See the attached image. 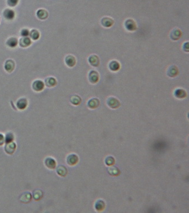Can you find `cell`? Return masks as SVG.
I'll return each mask as SVG.
<instances>
[{"label": "cell", "mask_w": 189, "mask_h": 213, "mask_svg": "<svg viewBox=\"0 0 189 213\" xmlns=\"http://www.w3.org/2000/svg\"><path fill=\"white\" fill-rule=\"evenodd\" d=\"M124 25L127 30H128L129 31H135L137 28V26L136 24V22L134 20L132 19H128L124 23Z\"/></svg>", "instance_id": "6da1fadb"}, {"label": "cell", "mask_w": 189, "mask_h": 213, "mask_svg": "<svg viewBox=\"0 0 189 213\" xmlns=\"http://www.w3.org/2000/svg\"><path fill=\"white\" fill-rule=\"evenodd\" d=\"M16 148H17L16 143L14 142H12L9 143H6V145L5 146V151L8 154L12 155L14 153Z\"/></svg>", "instance_id": "7a4b0ae2"}, {"label": "cell", "mask_w": 189, "mask_h": 213, "mask_svg": "<svg viewBox=\"0 0 189 213\" xmlns=\"http://www.w3.org/2000/svg\"><path fill=\"white\" fill-rule=\"evenodd\" d=\"M33 89L36 92L42 91L44 88V84L42 81L40 80H35L33 83Z\"/></svg>", "instance_id": "3957f363"}, {"label": "cell", "mask_w": 189, "mask_h": 213, "mask_svg": "<svg viewBox=\"0 0 189 213\" xmlns=\"http://www.w3.org/2000/svg\"><path fill=\"white\" fill-rule=\"evenodd\" d=\"M45 165L50 170H53L55 168L56 165V162L55 160L52 157H47L44 160Z\"/></svg>", "instance_id": "277c9868"}, {"label": "cell", "mask_w": 189, "mask_h": 213, "mask_svg": "<svg viewBox=\"0 0 189 213\" xmlns=\"http://www.w3.org/2000/svg\"><path fill=\"white\" fill-rule=\"evenodd\" d=\"M89 79L90 83L95 84L99 80V74L95 71H91L89 74Z\"/></svg>", "instance_id": "5b68a950"}, {"label": "cell", "mask_w": 189, "mask_h": 213, "mask_svg": "<svg viewBox=\"0 0 189 213\" xmlns=\"http://www.w3.org/2000/svg\"><path fill=\"white\" fill-rule=\"evenodd\" d=\"M4 17L7 20H13L15 18V12L10 9H6L3 13Z\"/></svg>", "instance_id": "8992f818"}, {"label": "cell", "mask_w": 189, "mask_h": 213, "mask_svg": "<svg viewBox=\"0 0 189 213\" xmlns=\"http://www.w3.org/2000/svg\"><path fill=\"white\" fill-rule=\"evenodd\" d=\"M89 63L91 66L95 67H97L99 65V59L97 55H92L89 56L88 59Z\"/></svg>", "instance_id": "52a82bcc"}, {"label": "cell", "mask_w": 189, "mask_h": 213, "mask_svg": "<svg viewBox=\"0 0 189 213\" xmlns=\"http://www.w3.org/2000/svg\"><path fill=\"white\" fill-rule=\"evenodd\" d=\"M101 24L104 27H110L114 24V20L112 18L109 17H103L101 19Z\"/></svg>", "instance_id": "ba28073f"}, {"label": "cell", "mask_w": 189, "mask_h": 213, "mask_svg": "<svg viewBox=\"0 0 189 213\" xmlns=\"http://www.w3.org/2000/svg\"><path fill=\"white\" fill-rule=\"evenodd\" d=\"M5 69L8 72H11L15 68V63L13 60H8L6 61L4 66Z\"/></svg>", "instance_id": "9c48e42d"}, {"label": "cell", "mask_w": 189, "mask_h": 213, "mask_svg": "<svg viewBox=\"0 0 189 213\" xmlns=\"http://www.w3.org/2000/svg\"><path fill=\"white\" fill-rule=\"evenodd\" d=\"M32 199V195L30 192H25L19 197V200L21 202L27 204L31 201Z\"/></svg>", "instance_id": "30bf717a"}, {"label": "cell", "mask_w": 189, "mask_h": 213, "mask_svg": "<svg viewBox=\"0 0 189 213\" xmlns=\"http://www.w3.org/2000/svg\"><path fill=\"white\" fill-rule=\"evenodd\" d=\"M19 44L21 47L26 48L31 45V41L28 37H22L20 39Z\"/></svg>", "instance_id": "8fae6325"}, {"label": "cell", "mask_w": 189, "mask_h": 213, "mask_svg": "<svg viewBox=\"0 0 189 213\" xmlns=\"http://www.w3.org/2000/svg\"><path fill=\"white\" fill-rule=\"evenodd\" d=\"M65 61L66 64L69 67H73V66H75L76 63V60L75 57L71 55H69L66 56L65 59Z\"/></svg>", "instance_id": "7c38bea8"}, {"label": "cell", "mask_w": 189, "mask_h": 213, "mask_svg": "<svg viewBox=\"0 0 189 213\" xmlns=\"http://www.w3.org/2000/svg\"><path fill=\"white\" fill-rule=\"evenodd\" d=\"M28 105V101L25 98H21L17 102V106L19 110L25 109Z\"/></svg>", "instance_id": "4fadbf2b"}, {"label": "cell", "mask_w": 189, "mask_h": 213, "mask_svg": "<svg viewBox=\"0 0 189 213\" xmlns=\"http://www.w3.org/2000/svg\"><path fill=\"white\" fill-rule=\"evenodd\" d=\"M182 32L179 28H174L171 33V38L173 41H177L180 38Z\"/></svg>", "instance_id": "5bb4252c"}, {"label": "cell", "mask_w": 189, "mask_h": 213, "mask_svg": "<svg viewBox=\"0 0 189 213\" xmlns=\"http://www.w3.org/2000/svg\"><path fill=\"white\" fill-rule=\"evenodd\" d=\"M167 74L171 77L177 76V75L178 74V69L176 66H172L168 69Z\"/></svg>", "instance_id": "9a60e30c"}, {"label": "cell", "mask_w": 189, "mask_h": 213, "mask_svg": "<svg viewBox=\"0 0 189 213\" xmlns=\"http://www.w3.org/2000/svg\"><path fill=\"white\" fill-rule=\"evenodd\" d=\"M36 16L39 19L44 20L47 18L48 16V13L47 11L44 9H39L36 12Z\"/></svg>", "instance_id": "2e32d148"}, {"label": "cell", "mask_w": 189, "mask_h": 213, "mask_svg": "<svg viewBox=\"0 0 189 213\" xmlns=\"http://www.w3.org/2000/svg\"><path fill=\"white\" fill-rule=\"evenodd\" d=\"M109 66L110 69L114 72L118 71L120 68L119 63L116 60H112V61H110Z\"/></svg>", "instance_id": "e0dca14e"}, {"label": "cell", "mask_w": 189, "mask_h": 213, "mask_svg": "<svg viewBox=\"0 0 189 213\" xmlns=\"http://www.w3.org/2000/svg\"><path fill=\"white\" fill-rule=\"evenodd\" d=\"M56 84H57L56 80L54 77H48L45 80V84L47 87L49 88L53 87L56 85Z\"/></svg>", "instance_id": "ac0fdd59"}, {"label": "cell", "mask_w": 189, "mask_h": 213, "mask_svg": "<svg viewBox=\"0 0 189 213\" xmlns=\"http://www.w3.org/2000/svg\"><path fill=\"white\" fill-rule=\"evenodd\" d=\"M18 41L16 38L11 37L6 41V45L10 48H14L18 45Z\"/></svg>", "instance_id": "d6986e66"}, {"label": "cell", "mask_w": 189, "mask_h": 213, "mask_svg": "<svg viewBox=\"0 0 189 213\" xmlns=\"http://www.w3.org/2000/svg\"><path fill=\"white\" fill-rule=\"evenodd\" d=\"M56 172L60 176L64 177L65 176L67 173V170L65 167L63 165H59L56 169Z\"/></svg>", "instance_id": "ffe728a7"}, {"label": "cell", "mask_w": 189, "mask_h": 213, "mask_svg": "<svg viewBox=\"0 0 189 213\" xmlns=\"http://www.w3.org/2000/svg\"><path fill=\"white\" fill-rule=\"evenodd\" d=\"M108 105L112 108H117L119 106V102L115 98H110L108 100Z\"/></svg>", "instance_id": "44dd1931"}, {"label": "cell", "mask_w": 189, "mask_h": 213, "mask_svg": "<svg viewBox=\"0 0 189 213\" xmlns=\"http://www.w3.org/2000/svg\"><path fill=\"white\" fill-rule=\"evenodd\" d=\"M43 192L40 189L35 190L33 192V197L36 201H39L43 197Z\"/></svg>", "instance_id": "7402d4cb"}, {"label": "cell", "mask_w": 189, "mask_h": 213, "mask_svg": "<svg viewBox=\"0 0 189 213\" xmlns=\"http://www.w3.org/2000/svg\"><path fill=\"white\" fill-rule=\"evenodd\" d=\"M78 157L76 155L74 154H72L69 155L67 158V162L69 165H75L77 162Z\"/></svg>", "instance_id": "603a6c76"}, {"label": "cell", "mask_w": 189, "mask_h": 213, "mask_svg": "<svg viewBox=\"0 0 189 213\" xmlns=\"http://www.w3.org/2000/svg\"><path fill=\"white\" fill-rule=\"evenodd\" d=\"M29 35L30 36L31 38L34 40V41H36L38 40L39 37H40V34L39 33V31L35 29H33L30 32V34Z\"/></svg>", "instance_id": "cb8c5ba5"}, {"label": "cell", "mask_w": 189, "mask_h": 213, "mask_svg": "<svg viewBox=\"0 0 189 213\" xmlns=\"http://www.w3.org/2000/svg\"><path fill=\"white\" fill-rule=\"evenodd\" d=\"M14 140V135L11 132H9L6 134V136L5 137V143H9L10 142H13Z\"/></svg>", "instance_id": "d4e9b609"}, {"label": "cell", "mask_w": 189, "mask_h": 213, "mask_svg": "<svg viewBox=\"0 0 189 213\" xmlns=\"http://www.w3.org/2000/svg\"><path fill=\"white\" fill-rule=\"evenodd\" d=\"M99 105V101L97 99H92L90 100L88 102V105L90 108H95Z\"/></svg>", "instance_id": "484cf974"}, {"label": "cell", "mask_w": 189, "mask_h": 213, "mask_svg": "<svg viewBox=\"0 0 189 213\" xmlns=\"http://www.w3.org/2000/svg\"><path fill=\"white\" fill-rule=\"evenodd\" d=\"M175 95L177 97H178V98H183L186 96V92L181 89H178L177 90H176L175 92Z\"/></svg>", "instance_id": "4316f807"}, {"label": "cell", "mask_w": 189, "mask_h": 213, "mask_svg": "<svg viewBox=\"0 0 189 213\" xmlns=\"http://www.w3.org/2000/svg\"><path fill=\"white\" fill-rule=\"evenodd\" d=\"M70 102L73 105H77L81 102V98L77 95H74L71 98Z\"/></svg>", "instance_id": "83f0119b"}, {"label": "cell", "mask_w": 189, "mask_h": 213, "mask_svg": "<svg viewBox=\"0 0 189 213\" xmlns=\"http://www.w3.org/2000/svg\"><path fill=\"white\" fill-rule=\"evenodd\" d=\"M19 0H7V4L10 7H14L18 4Z\"/></svg>", "instance_id": "f1b7e54d"}, {"label": "cell", "mask_w": 189, "mask_h": 213, "mask_svg": "<svg viewBox=\"0 0 189 213\" xmlns=\"http://www.w3.org/2000/svg\"><path fill=\"white\" fill-rule=\"evenodd\" d=\"M30 34L29 30L27 28H23L21 31V35L22 37H27Z\"/></svg>", "instance_id": "f546056e"}, {"label": "cell", "mask_w": 189, "mask_h": 213, "mask_svg": "<svg viewBox=\"0 0 189 213\" xmlns=\"http://www.w3.org/2000/svg\"><path fill=\"white\" fill-rule=\"evenodd\" d=\"M5 143V136L2 134H0V145H2Z\"/></svg>", "instance_id": "4dcf8cb0"}]
</instances>
